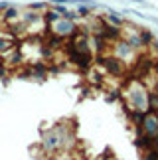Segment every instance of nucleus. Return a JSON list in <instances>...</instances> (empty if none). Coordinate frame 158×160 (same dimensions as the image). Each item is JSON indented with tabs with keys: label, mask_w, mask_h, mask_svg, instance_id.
<instances>
[{
	"label": "nucleus",
	"mask_w": 158,
	"mask_h": 160,
	"mask_svg": "<svg viewBox=\"0 0 158 160\" xmlns=\"http://www.w3.org/2000/svg\"><path fill=\"white\" fill-rule=\"evenodd\" d=\"M125 97L131 105V111H148V99H150V89L144 85L141 79H132L129 87L125 91Z\"/></svg>",
	"instance_id": "obj_1"
},
{
	"label": "nucleus",
	"mask_w": 158,
	"mask_h": 160,
	"mask_svg": "<svg viewBox=\"0 0 158 160\" xmlns=\"http://www.w3.org/2000/svg\"><path fill=\"white\" fill-rule=\"evenodd\" d=\"M47 30H50L52 34L59 36V38H63V40H73L75 36L81 32V30L77 28V22H73V20H65V18H59L57 22L50 24V26H47Z\"/></svg>",
	"instance_id": "obj_2"
},
{
	"label": "nucleus",
	"mask_w": 158,
	"mask_h": 160,
	"mask_svg": "<svg viewBox=\"0 0 158 160\" xmlns=\"http://www.w3.org/2000/svg\"><path fill=\"white\" fill-rule=\"evenodd\" d=\"M97 61H99V65L105 69L109 75H115V77H119V75H123V71H125V65H123V59H119L117 55H105V53H99V58H97Z\"/></svg>",
	"instance_id": "obj_3"
},
{
	"label": "nucleus",
	"mask_w": 158,
	"mask_h": 160,
	"mask_svg": "<svg viewBox=\"0 0 158 160\" xmlns=\"http://www.w3.org/2000/svg\"><path fill=\"white\" fill-rule=\"evenodd\" d=\"M42 146L47 154H53V152L62 150V137H59V127L47 128L42 137Z\"/></svg>",
	"instance_id": "obj_4"
},
{
	"label": "nucleus",
	"mask_w": 158,
	"mask_h": 160,
	"mask_svg": "<svg viewBox=\"0 0 158 160\" xmlns=\"http://www.w3.org/2000/svg\"><path fill=\"white\" fill-rule=\"evenodd\" d=\"M138 134H146V137H158V113L154 111H148L144 115V121L141 128H136Z\"/></svg>",
	"instance_id": "obj_5"
},
{
	"label": "nucleus",
	"mask_w": 158,
	"mask_h": 160,
	"mask_svg": "<svg viewBox=\"0 0 158 160\" xmlns=\"http://www.w3.org/2000/svg\"><path fill=\"white\" fill-rule=\"evenodd\" d=\"M135 52H136V50H132V48H131V44H129L126 40H119V42H115V50H113V55H117L119 59H123V61L131 59L132 55H135Z\"/></svg>",
	"instance_id": "obj_6"
},
{
	"label": "nucleus",
	"mask_w": 158,
	"mask_h": 160,
	"mask_svg": "<svg viewBox=\"0 0 158 160\" xmlns=\"http://www.w3.org/2000/svg\"><path fill=\"white\" fill-rule=\"evenodd\" d=\"M20 14H22V12L18 10V8H14V6L10 4L8 8H6V10L2 12V16H0V20H2V22L6 24V26H12L14 22H18V20H20Z\"/></svg>",
	"instance_id": "obj_7"
},
{
	"label": "nucleus",
	"mask_w": 158,
	"mask_h": 160,
	"mask_svg": "<svg viewBox=\"0 0 158 160\" xmlns=\"http://www.w3.org/2000/svg\"><path fill=\"white\" fill-rule=\"evenodd\" d=\"M16 42H14V36H4V34H0V55H6L10 50H14V46Z\"/></svg>",
	"instance_id": "obj_8"
},
{
	"label": "nucleus",
	"mask_w": 158,
	"mask_h": 160,
	"mask_svg": "<svg viewBox=\"0 0 158 160\" xmlns=\"http://www.w3.org/2000/svg\"><path fill=\"white\" fill-rule=\"evenodd\" d=\"M105 20L111 24V26H117V28H123V26H125L123 16H121L117 10H109V12H107V16H105Z\"/></svg>",
	"instance_id": "obj_9"
},
{
	"label": "nucleus",
	"mask_w": 158,
	"mask_h": 160,
	"mask_svg": "<svg viewBox=\"0 0 158 160\" xmlns=\"http://www.w3.org/2000/svg\"><path fill=\"white\" fill-rule=\"evenodd\" d=\"M138 36H141L142 48H148V46H152V42H154V36H152V32H150L148 28H144V30H138Z\"/></svg>",
	"instance_id": "obj_10"
},
{
	"label": "nucleus",
	"mask_w": 158,
	"mask_h": 160,
	"mask_svg": "<svg viewBox=\"0 0 158 160\" xmlns=\"http://www.w3.org/2000/svg\"><path fill=\"white\" fill-rule=\"evenodd\" d=\"M59 18H62V14H57L53 8H50V10H46L44 12V20H46V24L50 26V24H53V22H57Z\"/></svg>",
	"instance_id": "obj_11"
},
{
	"label": "nucleus",
	"mask_w": 158,
	"mask_h": 160,
	"mask_svg": "<svg viewBox=\"0 0 158 160\" xmlns=\"http://www.w3.org/2000/svg\"><path fill=\"white\" fill-rule=\"evenodd\" d=\"M91 10H93V6H89V4H77V8H75V12L79 14V18H89Z\"/></svg>",
	"instance_id": "obj_12"
},
{
	"label": "nucleus",
	"mask_w": 158,
	"mask_h": 160,
	"mask_svg": "<svg viewBox=\"0 0 158 160\" xmlns=\"http://www.w3.org/2000/svg\"><path fill=\"white\" fill-rule=\"evenodd\" d=\"M142 160H158V148H148L144 150V158Z\"/></svg>",
	"instance_id": "obj_13"
},
{
	"label": "nucleus",
	"mask_w": 158,
	"mask_h": 160,
	"mask_svg": "<svg viewBox=\"0 0 158 160\" xmlns=\"http://www.w3.org/2000/svg\"><path fill=\"white\" fill-rule=\"evenodd\" d=\"M46 2H32L28 6V8H32V10H36V12H46Z\"/></svg>",
	"instance_id": "obj_14"
},
{
	"label": "nucleus",
	"mask_w": 158,
	"mask_h": 160,
	"mask_svg": "<svg viewBox=\"0 0 158 160\" xmlns=\"http://www.w3.org/2000/svg\"><path fill=\"white\" fill-rule=\"evenodd\" d=\"M52 8H53V10H56V12H57V14H62V16H63V14H65V12H67V10H69V8H67V6H65V4H52Z\"/></svg>",
	"instance_id": "obj_15"
},
{
	"label": "nucleus",
	"mask_w": 158,
	"mask_h": 160,
	"mask_svg": "<svg viewBox=\"0 0 158 160\" xmlns=\"http://www.w3.org/2000/svg\"><path fill=\"white\" fill-rule=\"evenodd\" d=\"M131 2H135V4H138V6H146V8H150V4L146 2V0H131Z\"/></svg>",
	"instance_id": "obj_16"
},
{
	"label": "nucleus",
	"mask_w": 158,
	"mask_h": 160,
	"mask_svg": "<svg viewBox=\"0 0 158 160\" xmlns=\"http://www.w3.org/2000/svg\"><path fill=\"white\" fill-rule=\"evenodd\" d=\"M152 69H154V73H156V77H158V58L152 61Z\"/></svg>",
	"instance_id": "obj_17"
},
{
	"label": "nucleus",
	"mask_w": 158,
	"mask_h": 160,
	"mask_svg": "<svg viewBox=\"0 0 158 160\" xmlns=\"http://www.w3.org/2000/svg\"><path fill=\"white\" fill-rule=\"evenodd\" d=\"M152 48H154V52H156V58H158V40L152 42Z\"/></svg>",
	"instance_id": "obj_18"
},
{
	"label": "nucleus",
	"mask_w": 158,
	"mask_h": 160,
	"mask_svg": "<svg viewBox=\"0 0 158 160\" xmlns=\"http://www.w3.org/2000/svg\"><path fill=\"white\" fill-rule=\"evenodd\" d=\"M8 6H10V4H8V2H0V10H2V12H4V10H6V8H8Z\"/></svg>",
	"instance_id": "obj_19"
},
{
	"label": "nucleus",
	"mask_w": 158,
	"mask_h": 160,
	"mask_svg": "<svg viewBox=\"0 0 158 160\" xmlns=\"http://www.w3.org/2000/svg\"><path fill=\"white\" fill-rule=\"evenodd\" d=\"M154 91H156V93H158V81H156V89H154Z\"/></svg>",
	"instance_id": "obj_20"
},
{
	"label": "nucleus",
	"mask_w": 158,
	"mask_h": 160,
	"mask_svg": "<svg viewBox=\"0 0 158 160\" xmlns=\"http://www.w3.org/2000/svg\"><path fill=\"white\" fill-rule=\"evenodd\" d=\"M156 26H158V22H156Z\"/></svg>",
	"instance_id": "obj_21"
},
{
	"label": "nucleus",
	"mask_w": 158,
	"mask_h": 160,
	"mask_svg": "<svg viewBox=\"0 0 158 160\" xmlns=\"http://www.w3.org/2000/svg\"><path fill=\"white\" fill-rule=\"evenodd\" d=\"M0 22H2V20H0Z\"/></svg>",
	"instance_id": "obj_22"
}]
</instances>
